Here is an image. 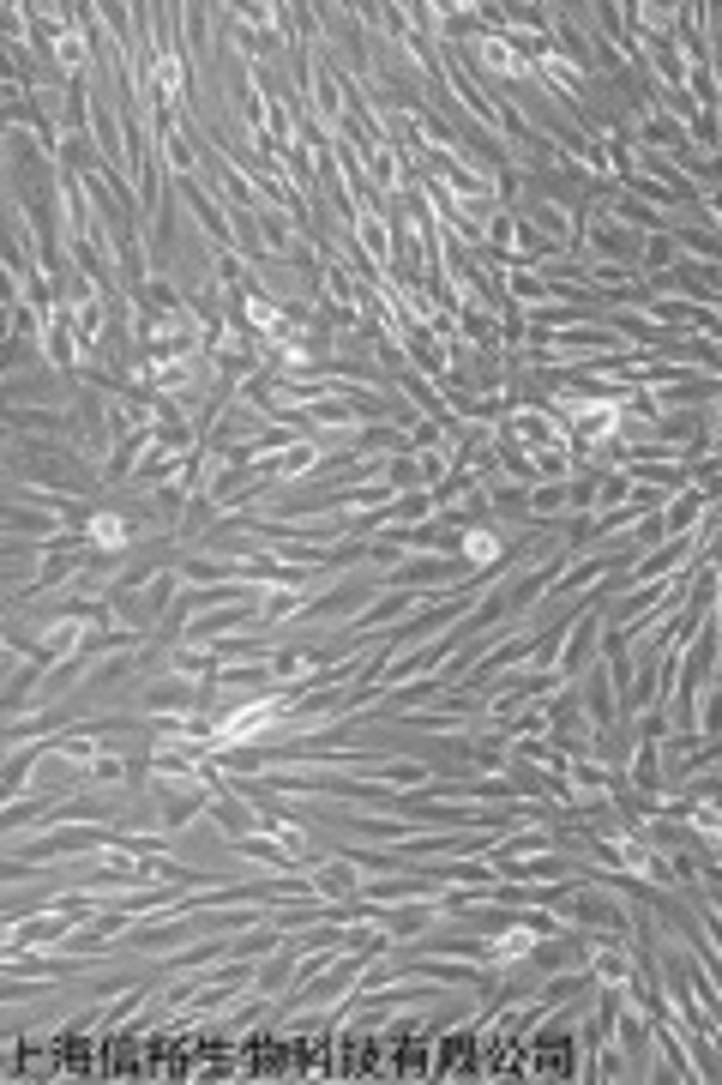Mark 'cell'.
Returning a JSON list of instances; mask_svg holds the SVG:
<instances>
[{"label":"cell","instance_id":"cell-1","mask_svg":"<svg viewBox=\"0 0 722 1085\" xmlns=\"http://www.w3.org/2000/svg\"><path fill=\"white\" fill-rule=\"evenodd\" d=\"M584 230H590V248L608 254L614 266H626V272H638V266H645V254H638V248H645V236H638V230H620L614 218H596V223H584Z\"/></svg>","mask_w":722,"mask_h":1085},{"label":"cell","instance_id":"cell-2","mask_svg":"<svg viewBox=\"0 0 722 1085\" xmlns=\"http://www.w3.org/2000/svg\"><path fill=\"white\" fill-rule=\"evenodd\" d=\"M169 597H175V574L151 579V585H145L139 597H133V591H127V597H115V603H121V609L133 615V621H157V615H163V603H169Z\"/></svg>","mask_w":722,"mask_h":1085},{"label":"cell","instance_id":"cell-3","mask_svg":"<svg viewBox=\"0 0 722 1085\" xmlns=\"http://www.w3.org/2000/svg\"><path fill=\"white\" fill-rule=\"evenodd\" d=\"M458 567H464V555H434V562L403 567L398 585H446V579H458Z\"/></svg>","mask_w":722,"mask_h":1085},{"label":"cell","instance_id":"cell-4","mask_svg":"<svg viewBox=\"0 0 722 1085\" xmlns=\"http://www.w3.org/2000/svg\"><path fill=\"white\" fill-rule=\"evenodd\" d=\"M596 628H602V603H590V609H584V621L572 628L578 640H572V645H567V657H560V676H572V669H578L584 657H590V633H596Z\"/></svg>","mask_w":722,"mask_h":1085},{"label":"cell","instance_id":"cell-5","mask_svg":"<svg viewBox=\"0 0 722 1085\" xmlns=\"http://www.w3.org/2000/svg\"><path fill=\"white\" fill-rule=\"evenodd\" d=\"M555 507H572V483H536L530 489V513H555Z\"/></svg>","mask_w":722,"mask_h":1085},{"label":"cell","instance_id":"cell-6","mask_svg":"<svg viewBox=\"0 0 722 1085\" xmlns=\"http://www.w3.org/2000/svg\"><path fill=\"white\" fill-rule=\"evenodd\" d=\"M717 398H722V393H717ZM717 422H722V405H717Z\"/></svg>","mask_w":722,"mask_h":1085}]
</instances>
